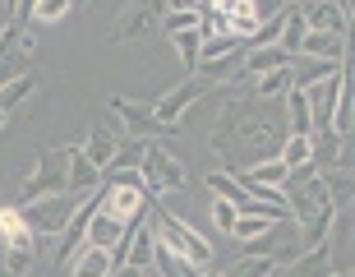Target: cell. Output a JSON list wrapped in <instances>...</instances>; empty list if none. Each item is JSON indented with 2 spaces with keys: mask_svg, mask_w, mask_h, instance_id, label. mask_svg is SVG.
Masks as SVG:
<instances>
[{
  "mask_svg": "<svg viewBox=\"0 0 355 277\" xmlns=\"http://www.w3.org/2000/svg\"><path fill=\"white\" fill-rule=\"evenodd\" d=\"M346 37L342 33H323V28H304L300 37V51L295 56H309V60H346Z\"/></svg>",
  "mask_w": 355,
  "mask_h": 277,
  "instance_id": "cell-12",
  "label": "cell"
},
{
  "mask_svg": "<svg viewBox=\"0 0 355 277\" xmlns=\"http://www.w3.org/2000/svg\"><path fill=\"white\" fill-rule=\"evenodd\" d=\"M0 125H5V111H0Z\"/></svg>",
  "mask_w": 355,
  "mask_h": 277,
  "instance_id": "cell-39",
  "label": "cell"
},
{
  "mask_svg": "<svg viewBox=\"0 0 355 277\" xmlns=\"http://www.w3.org/2000/svg\"><path fill=\"white\" fill-rule=\"evenodd\" d=\"M198 277H222V273H212V268H203V273H198Z\"/></svg>",
  "mask_w": 355,
  "mask_h": 277,
  "instance_id": "cell-36",
  "label": "cell"
},
{
  "mask_svg": "<svg viewBox=\"0 0 355 277\" xmlns=\"http://www.w3.org/2000/svg\"><path fill=\"white\" fill-rule=\"evenodd\" d=\"M69 5H88V0H69Z\"/></svg>",
  "mask_w": 355,
  "mask_h": 277,
  "instance_id": "cell-38",
  "label": "cell"
},
{
  "mask_svg": "<svg viewBox=\"0 0 355 277\" xmlns=\"http://www.w3.org/2000/svg\"><path fill=\"white\" fill-rule=\"evenodd\" d=\"M277 158L286 162V167H300V162H309V134H286Z\"/></svg>",
  "mask_w": 355,
  "mask_h": 277,
  "instance_id": "cell-31",
  "label": "cell"
},
{
  "mask_svg": "<svg viewBox=\"0 0 355 277\" xmlns=\"http://www.w3.org/2000/svg\"><path fill=\"white\" fill-rule=\"evenodd\" d=\"M346 60H309V56H291V88H314L323 79H337Z\"/></svg>",
  "mask_w": 355,
  "mask_h": 277,
  "instance_id": "cell-13",
  "label": "cell"
},
{
  "mask_svg": "<svg viewBox=\"0 0 355 277\" xmlns=\"http://www.w3.org/2000/svg\"><path fill=\"white\" fill-rule=\"evenodd\" d=\"M272 222H282V217H272V212H236L231 236H236V240H254V236H263Z\"/></svg>",
  "mask_w": 355,
  "mask_h": 277,
  "instance_id": "cell-24",
  "label": "cell"
},
{
  "mask_svg": "<svg viewBox=\"0 0 355 277\" xmlns=\"http://www.w3.org/2000/svg\"><path fill=\"white\" fill-rule=\"evenodd\" d=\"M120 236H125V222H116V217L102 212V203H97V212L88 217V245L92 250H116Z\"/></svg>",
  "mask_w": 355,
  "mask_h": 277,
  "instance_id": "cell-16",
  "label": "cell"
},
{
  "mask_svg": "<svg viewBox=\"0 0 355 277\" xmlns=\"http://www.w3.org/2000/svg\"><path fill=\"white\" fill-rule=\"evenodd\" d=\"M5 5H10V14H14V5H19V0H5Z\"/></svg>",
  "mask_w": 355,
  "mask_h": 277,
  "instance_id": "cell-37",
  "label": "cell"
},
{
  "mask_svg": "<svg viewBox=\"0 0 355 277\" xmlns=\"http://www.w3.org/2000/svg\"><path fill=\"white\" fill-rule=\"evenodd\" d=\"M33 51H37V33H33V24H19V19H14V24L0 33V83L28 74Z\"/></svg>",
  "mask_w": 355,
  "mask_h": 277,
  "instance_id": "cell-7",
  "label": "cell"
},
{
  "mask_svg": "<svg viewBox=\"0 0 355 277\" xmlns=\"http://www.w3.org/2000/svg\"><path fill=\"white\" fill-rule=\"evenodd\" d=\"M286 171H291V167H286L282 158H268V162H254V167H250L245 176H240V181H259V185H272V190H282Z\"/></svg>",
  "mask_w": 355,
  "mask_h": 277,
  "instance_id": "cell-25",
  "label": "cell"
},
{
  "mask_svg": "<svg viewBox=\"0 0 355 277\" xmlns=\"http://www.w3.org/2000/svg\"><path fill=\"white\" fill-rule=\"evenodd\" d=\"M282 102H286L291 134H314V120H309V102H304V88H291Z\"/></svg>",
  "mask_w": 355,
  "mask_h": 277,
  "instance_id": "cell-23",
  "label": "cell"
},
{
  "mask_svg": "<svg viewBox=\"0 0 355 277\" xmlns=\"http://www.w3.org/2000/svg\"><path fill=\"white\" fill-rule=\"evenodd\" d=\"M286 92H291V65L268 69V74H259V79H254V97H263V102H282Z\"/></svg>",
  "mask_w": 355,
  "mask_h": 277,
  "instance_id": "cell-20",
  "label": "cell"
},
{
  "mask_svg": "<svg viewBox=\"0 0 355 277\" xmlns=\"http://www.w3.org/2000/svg\"><path fill=\"white\" fill-rule=\"evenodd\" d=\"M111 277H148V268H134V264H120V268H111Z\"/></svg>",
  "mask_w": 355,
  "mask_h": 277,
  "instance_id": "cell-34",
  "label": "cell"
},
{
  "mask_svg": "<svg viewBox=\"0 0 355 277\" xmlns=\"http://www.w3.org/2000/svg\"><path fill=\"white\" fill-rule=\"evenodd\" d=\"M144 153H148V144H144V139H120V144H116V153H111V162L102 167V181H106V176H116V171H139Z\"/></svg>",
  "mask_w": 355,
  "mask_h": 277,
  "instance_id": "cell-17",
  "label": "cell"
},
{
  "mask_svg": "<svg viewBox=\"0 0 355 277\" xmlns=\"http://www.w3.org/2000/svg\"><path fill=\"white\" fill-rule=\"evenodd\" d=\"M282 125H277L272 116V102H263V97H254V92H245V97H236V102L222 106V120H217V130H212V153L226 162H236L240 153H250V167L254 162H268L282 153Z\"/></svg>",
  "mask_w": 355,
  "mask_h": 277,
  "instance_id": "cell-1",
  "label": "cell"
},
{
  "mask_svg": "<svg viewBox=\"0 0 355 277\" xmlns=\"http://www.w3.org/2000/svg\"><path fill=\"white\" fill-rule=\"evenodd\" d=\"M111 268H116L111 250H92V245H83V254L69 264V277H111Z\"/></svg>",
  "mask_w": 355,
  "mask_h": 277,
  "instance_id": "cell-18",
  "label": "cell"
},
{
  "mask_svg": "<svg viewBox=\"0 0 355 277\" xmlns=\"http://www.w3.org/2000/svg\"><path fill=\"white\" fill-rule=\"evenodd\" d=\"M328 240H323V245H314V250H304L300 259H291V268L282 277H318V273H328Z\"/></svg>",
  "mask_w": 355,
  "mask_h": 277,
  "instance_id": "cell-19",
  "label": "cell"
},
{
  "mask_svg": "<svg viewBox=\"0 0 355 277\" xmlns=\"http://www.w3.org/2000/svg\"><path fill=\"white\" fill-rule=\"evenodd\" d=\"M33 92V74H19V79H10V83H0V111L10 116V106H19Z\"/></svg>",
  "mask_w": 355,
  "mask_h": 277,
  "instance_id": "cell-30",
  "label": "cell"
},
{
  "mask_svg": "<svg viewBox=\"0 0 355 277\" xmlns=\"http://www.w3.org/2000/svg\"><path fill=\"white\" fill-rule=\"evenodd\" d=\"M351 171H337V167H332V171L328 176H323V190H328V203H332V208H351Z\"/></svg>",
  "mask_w": 355,
  "mask_h": 277,
  "instance_id": "cell-26",
  "label": "cell"
},
{
  "mask_svg": "<svg viewBox=\"0 0 355 277\" xmlns=\"http://www.w3.org/2000/svg\"><path fill=\"white\" fill-rule=\"evenodd\" d=\"M0 245H5V264H10L14 277H24L33 268V259H37V231L28 226L19 203L0 208Z\"/></svg>",
  "mask_w": 355,
  "mask_h": 277,
  "instance_id": "cell-3",
  "label": "cell"
},
{
  "mask_svg": "<svg viewBox=\"0 0 355 277\" xmlns=\"http://www.w3.org/2000/svg\"><path fill=\"white\" fill-rule=\"evenodd\" d=\"M304 14V28H323V33H351V0H309V5H300Z\"/></svg>",
  "mask_w": 355,
  "mask_h": 277,
  "instance_id": "cell-11",
  "label": "cell"
},
{
  "mask_svg": "<svg viewBox=\"0 0 355 277\" xmlns=\"http://www.w3.org/2000/svg\"><path fill=\"white\" fill-rule=\"evenodd\" d=\"M69 153L74 148H42L37 153V171L24 181V190H19V208L24 203H33V199H46V194H60L65 190V171H69Z\"/></svg>",
  "mask_w": 355,
  "mask_h": 277,
  "instance_id": "cell-4",
  "label": "cell"
},
{
  "mask_svg": "<svg viewBox=\"0 0 355 277\" xmlns=\"http://www.w3.org/2000/svg\"><path fill=\"white\" fill-rule=\"evenodd\" d=\"M203 92H212V83H203V79L189 74V79H180L166 97H162V102H153V116H157L162 125H180V116L198 102V97H203Z\"/></svg>",
  "mask_w": 355,
  "mask_h": 277,
  "instance_id": "cell-10",
  "label": "cell"
},
{
  "mask_svg": "<svg viewBox=\"0 0 355 277\" xmlns=\"http://www.w3.org/2000/svg\"><path fill=\"white\" fill-rule=\"evenodd\" d=\"M166 10H189V14H198V10H203V0H166Z\"/></svg>",
  "mask_w": 355,
  "mask_h": 277,
  "instance_id": "cell-33",
  "label": "cell"
},
{
  "mask_svg": "<svg viewBox=\"0 0 355 277\" xmlns=\"http://www.w3.org/2000/svg\"><path fill=\"white\" fill-rule=\"evenodd\" d=\"M162 14H166V0H130L125 10H120L116 28H111V47H120V42H144L153 28L162 24Z\"/></svg>",
  "mask_w": 355,
  "mask_h": 277,
  "instance_id": "cell-8",
  "label": "cell"
},
{
  "mask_svg": "<svg viewBox=\"0 0 355 277\" xmlns=\"http://www.w3.org/2000/svg\"><path fill=\"white\" fill-rule=\"evenodd\" d=\"M144 222H148V231L166 245L171 254H180V259H189V264L203 273V268H212V245L203 236H198L194 226H184L175 212H166V208H157L153 199H148V208H144Z\"/></svg>",
  "mask_w": 355,
  "mask_h": 277,
  "instance_id": "cell-2",
  "label": "cell"
},
{
  "mask_svg": "<svg viewBox=\"0 0 355 277\" xmlns=\"http://www.w3.org/2000/svg\"><path fill=\"white\" fill-rule=\"evenodd\" d=\"M111 111H116L120 125H125V139H171L175 134V125H162V120L153 116V106H144V102L111 97Z\"/></svg>",
  "mask_w": 355,
  "mask_h": 277,
  "instance_id": "cell-9",
  "label": "cell"
},
{
  "mask_svg": "<svg viewBox=\"0 0 355 277\" xmlns=\"http://www.w3.org/2000/svg\"><path fill=\"white\" fill-rule=\"evenodd\" d=\"M139 176H144L148 194H175V190H184L189 185V171L180 167V158L175 153H166V148H148L144 162H139Z\"/></svg>",
  "mask_w": 355,
  "mask_h": 277,
  "instance_id": "cell-6",
  "label": "cell"
},
{
  "mask_svg": "<svg viewBox=\"0 0 355 277\" xmlns=\"http://www.w3.org/2000/svg\"><path fill=\"white\" fill-rule=\"evenodd\" d=\"M300 37H304V14H300V5H286V14H282V33H277V47L286 56H295L300 51Z\"/></svg>",
  "mask_w": 355,
  "mask_h": 277,
  "instance_id": "cell-21",
  "label": "cell"
},
{
  "mask_svg": "<svg viewBox=\"0 0 355 277\" xmlns=\"http://www.w3.org/2000/svg\"><path fill=\"white\" fill-rule=\"evenodd\" d=\"M272 259L268 254H240L236 264H231V273H222V277H272Z\"/></svg>",
  "mask_w": 355,
  "mask_h": 277,
  "instance_id": "cell-27",
  "label": "cell"
},
{
  "mask_svg": "<svg viewBox=\"0 0 355 277\" xmlns=\"http://www.w3.org/2000/svg\"><path fill=\"white\" fill-rule=\"evenodd\" d=\"M282 65H291V56L282 51V47H245V56H240V69H245L250 79H259L268 69H282Z\"/></svg>",
  "mask_w": 355,
  "mask_h": 277,
  "instance_id": "cell-15",
  "label": "cell"
},
{
  "mask_svg": "<svg viewBox=\"0 0 355 277\" xmlns=\"http://www.w3.org/2000/svg\"><path fill=\"white\" fill-rule=\"evenodd\" d=\"M74 10V5H69V0H33V10H28V19L24 24H55V19H65V14Z\"/></svg>",
  "mask_w": 355,
  "mask_h": 277,
  "instance_id": "cell-29",
  "label": "cell"
},
{
  "mask_svg": "<svg viewBox=\"0 0 355 277\" xmlns=\"http://www.w3.org/2000/svg\"><path fill=\"white\" fill-rule=\"evenodd\" d=\"M116 144H120L116 134L106 130V125H97V130L88 134V144H83V158H88L92 167H97V171H102L106 162H111V153H116Z\"/></svg>",
  "mask_w": 355,
  "mask_h": 277,
  "instance_id": "cell-22",
  "label": "cell"
},
{
  "mask_svg": "<svg viewBox=\"0 0 355 277\" xmlns=\"http://www.w3.org/2000/svg\"><path fill=\"white\" fill-rule=\"evenodd\" d=\"M171 42H175V56H180V65L194 74V65H198V42H203V33H198V28H184V33H171Z\"/></svg>",
  "mask_w": 355,
  "mask_h": 277,
  "instance_id": "cell-28",
  "label": "cell"
},
{
  "mask_svg": "<svg viewBox=\"0 0 355 277\" xmlns=\"http://www.w3.org/2000/svg\"><path fill=\"white\" fill-rule=\"evenodd\" d=\"M212 222H217V231H226V236H231V222H236V208H231L226 199H217V194H212Z\"/></svg>",
  "mask_w": 355,
  "mask_h": 277,
  "instance_id": "cell-32",
  "label": "cell"
},
{
  "mask_svg": "<svg viewBox=\"0 0 355 277\" xmlns=\"http://www.w3.org/2000/svg\"><path fill=\"white\" fill-rule=\"evenodd\" d=\"M65 190H69V194H79V199H88L92 190H102V171H97V167H92V162L83 158V148H74V153H69Z\"/></svg>",
  "mask_w": 355,
  "mask_h": 277,
  "instance_id": "cell-14",
  "label": "cell"
},
{
  "mask_svg": "<svg viewBox=\"0 0 355 277\" xmlns=\"http://www.w3.org/2000/svg\"><path fill=\"white\" fill-rule=\"evenodd\" d=\"M318 277H351V273H332V268H328V273H318Z\"/></svg>",
  "mask_w": 355,
  "mask_h": 277,
  "instance_id": "cell-35",
  "label": "cell"
},
{
  "mask_svg": "<svg viewBox=\"0 0 355 277\" xmlns=\"http://www.w3.org/2000/svg\"><path fill=\"white\" fill-rule=\"evenodd\" d=\"M83 199L69 194V190H60V194H46V199H33V203H24V217L28 226L37 231V236H60L69 226V217H74V208H79Z\"/></svg>",
  "mask_w": 355,
  "mask_h": 277,
  "instance_id": "cell-5",
  "label": "cell"
}]
</instances>
